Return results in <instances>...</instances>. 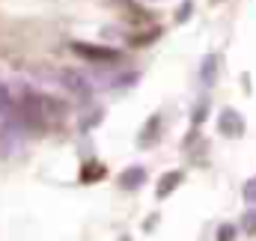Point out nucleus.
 <instances>
[{
  "mask_svg": "<svg viewBox=\"0 0 256 241\" xmlns=\"http://www.w3.org/2000/svg\"><path fill=\"white\" fill-rule=\"evenodd\" d=\"M218 238H220V241H232V238H236V230H232V226H220Z\"/></svg>",
  "mask_w": 256,
  "mask_h": 241,
  "instance_id": "12",
  "label": "nucleus"
},
{
  "mask_svg": "<svg viewBox=\"0 0 256 241\" xmlns=\"http://www.w3.org/2000/svg\"><path fill=\"white\" fill-rule=\"evenodd\" d=\"M182 179H185V176H182L179 170H170L167 176H161V182H158V190H155V194H158V200H164L167 194H173V190L179 188V182H182Z\"/></svg>",
  "mask_w": 256,
  "mask_h": 241,
  "instance_id": "6",
  "label": "nucleus"
},
{
  "mask_svg": "<svg viewBox=\"0 0 256 241\" xmlns=\"http://www.w3.org/2000/svg\"><path fill=\"white\" fill-rule=\"evenodd\" d=\"M244 200H248V202H256V179L244 184Z\"/></svg>",
  "mask_w": 256,
  "mask_h": 241,
  "instance_id": "11",
  "label": "nucleus"
},
{
  "mask_svg": "<svg viewBox=\"0 0 256 241\" xmlns=\"http://www.w3.org/2000/svg\"><path fill=\"white\" fill-rule=\"evenodd\" d=\"M214 66H218V57H206V62H202V80L206 84L214 80Z\"/></svg>",
  "mask_w": 256,
  "mask_h": 241,
  "instance_id": "10",
  "label": "nucleus"
},
{
  "mask_svg": "<svg viewBox=\"0 0 256 241\" xmlns=\"http://www.w3.org/2000/svg\"><path fill=\"white\" fill-rule=\"evenodd\" d=\"M143 182H146V170L143 167H126L120 173V188H126V190H137Z\"/></svg>",
  "mask_w": 256,
  "mask_h": 241,
  "instance_id": "4",
  "label": "nucleus"
},
{
  "mask_svg": "<svg viewBox=\"0 0 256 241\" xmlns=\"http://www.w3.org/2000/svg\"><path fill=\"white\" fill-rule=\"evenodd\" d=\"M185 15H191V3H185V6L179 9V21H185Z\"/></svg>",
  "mask_w": 256,
  "mask_h": 241,
  "instance_id": "13",
  "label": "nucleus"
},
{
  "mask_svg": "<svg viewBox=\"0 0 256 241\" xmlns=\"http://www.w3.org/2000/svg\"><path fill=\"white\" fill-rule=\"evenodd\" d=\"M98 179H104V167L98 161H86L80 167V182L86 184V182H98Z\"/></svg>",
  "mask_w": 256,
  "mask_h": 241,
  "instance_id": "7",
  "label": "nucleus"
},
{
  "mask_svg": "<svg viewBox=\"0 0 256 241\" xmlns=\"http://www.w3.org/2000/svg\"><path fill=\"white\" fill-rule=\"evenodd\" d=\"M242 230L248 232V236H256V212H244V218H242Z\"/></svg>",
  "mask_w": 256,
  "mask_h": 241,
  "instance_id": "9",
  "label": "nucleus"
},
{
  "mask_svg": "<svg viewBox=\"0 0 256 241\" xmlns=\"http://www.w3.org/2000/svg\"><path fill=\"white\" fill-rule=\"evenodd\" d=\"M152 39H158V27L155 30H149V33H137V36H131V45H152Z\"/></svg>",
  "mask_w": 256,
  "mask_h": 241,
  "instance_id": "8",
  "label": "nucleus"
},
{
  "mask_svg": "<svg viewBox=\"0 0 256 241\" xmlns=\"http://www.w3.org/2000/svg\"><path fill=\"white\" fill-rule=\"evenodd\" d=\"M218 128H220L224 137H242V134H244V120H242V114H236V110H224L220 120H218Z\"/></svg>",
  "mask_w": 256,
  "mask_h": 241,
  "instance_id": "2",
  "label": "nucleus"
},
{
  "mask_svg": "<svg viewBox=\"0 0 256 241\" xmlns=\"http://www.w3.org/2000/svg\"><path fill=\"white\" fill-rule=\"evenodd\" d=\"M158 131H161V116H158V114H152L149 122L143 125V131H140V140H137V143H140L143 149H146V146H152V143L158 140Z\"/></svg>",
  "mask_w": 256,
  "mask_h": 241,
  "instance_id": "5",
  "label": "nucleus"
},
{
  "mask_svg": "<svg viewBox=\"0 0 256 241\" xmlns=\"http://www.w3.org/2000/svg\"><path fill=\"white\" fill-rule=\"evenodd\" d=\"M63 84L74 92V96H78V98H80V102H86V98H90V92H92V86L86 84V78H84V74H78V72H66Z\"/></svg>",
  "mask_w": 256,
  "mask_h": 241,
  "instance_id": "3",
  "label": "nucleus"
},
{
  "mask_svg": "<svg viewBox=\"0 0 256 241\" xmlns=\"http://www.w3.org/2000/svg\"><path fill=\"white\" fill-rule=\"evenodd\" d=\"M72 51H74L78 57H84V60L98 62V66H110V62L120 60V54H116L114 48H102V45H84V42H74Z\"/></svg>",
  "mask_w": 256,
  "mask_h": 241,
  "instance_id": "1",
  "label": "nucleus"
}]
</instances>
